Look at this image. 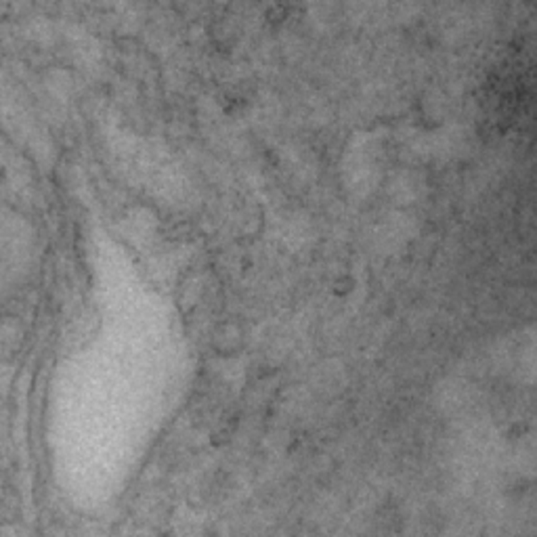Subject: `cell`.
<instances>
[{"label":"cell","mask_w":537,"mask_h":537,"mask_svg":"<svg viewBox=\"0 0 537 537\" xmlns=\"http://www.w3.org/2000/svg\"><path fill=\"white\" fill-rule=\"evenodd\" d=\"M384 176L380 136L371 133L351 139L342 158V181L351 189H373Z\"/></svg>","instance_id":"obj_1"}]
</instances>
